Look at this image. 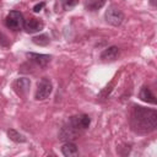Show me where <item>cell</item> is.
Instances as JSON below:
<instances>
[{
    "mask_svg": "<svg viewBox=\"0 0 157 157\" xmlns=\"http://www.w3.org/2000/svg\"><path fill=\"white\" fill-rule=\"evenodd\" d=\"M26 55H27V58H28L32 63H34V64H36L37 66H39V67H44V66H47V65L50 63V59H52V56H50V55H47V54L27 53Z\"/></svg>",
    "mask_w": 157,
    "mask_h": 157,
    "instance_id": "cell-8",
    "label": "cell"
},
{
    "mask_svg": "<svg viewBox=\"0 0 157 157\" xmlns=\"http://www.w3.org/2000/svg\"><path fill=\"white\" fill-rule=\"evenodd\" d=\"M53 91V85H52V81L47 77H43L38 85H37V90H36V94H34V98L37 101H43L45 98H48L50 96Z\"/></svg>",
    "mask_w": 157,
    "mask_h": 157,
    "instance_id": "cell-3",
    "label": "cell"
},
{
    "mask_svg": "<svg viewBox=\"0 0 157 157\" xmlns=\"http://www.w3.org/2000/svg\"><path fill=\"white\" fill-rule=\"evenodd\" d=\"M104 4H105V0H87L85 4V9L87 11L93 12V11H97L101 7H103Z\"/></svg>",
    "mask_w": 157,
    "mask_h": 157,
    "instance_id": "cell-13",
    "label": "cell"
},
{
    "mask_svg": "<svg viewBox=\"0 0 157 157\" xmlns=\"http://www.w3.org/2000/svg\"><path fill=\"white\" fill-rule=\"evenodd\" d=\"M0 44L1 45H9V40H7L6 36L4 33H1V32H0Z\"/></svg>",
    "mask_w": 157,
    "mask_h": 157,
    "instance_id": "cell-18",
    "label": "cell"
},
{
    "mask_svg": "<svg viewBox=\"0 0 157 157\" xmlns=\"http://www.w3.org/2000/svg\"><path fill=\"white\" fill-rule=\"evenodd\" d=\"M32 42H33L34 44H37V45L44 47V45H48V44H49L50 39H49V37H48L47 34L43 33V34H39V36L33 37V38H32Z\"/></svg>",
    "mask_w": 157,
    "mask_h": 157,
    "instance_id": "cell-15",
    "label": "cell"
},
{
    "mask_svg": "<svg viewBox=\"0 0 157 157\" xmlns=\"http://www.w3.org/2000/svg\"><path fill=\"white\" fill-rule=\"evenodd\" d=\"M43 27H44V23L36 17H29V18L25 20V22H23V28L26 29L27 33L39 32Z\"/></svg>",
    "mask_w": 157,
    "mask_h": 157,
    "instance_id": "cell-7",
    "label": "cell"
},
{
    "mask_svg": "<svg viewBox=\"0 0 157 157\" xmlns=\"http://www.w3.org/2000/svg\"><path fill=\"white\" fill-rule=\"evenodd\" d=\"M119 55V48L115 45L108 47L105 48L102 53H101V59L103 61H113L117 59V56Z\"/></svg>",
    "mask_w": 157,
    "mask_h": 157,
    "instance_id": "cell-10",
    "label": "cell"
},
{
    "mask_svg": "<svg viewBox=\"0 0 157 157\" xmlns=\"http://www.w3.org/2000/svg\"><path fill=\"white\" fill-rule=\"evenodd\" d=\"M139 97H140V99H141V101H144V102H146V103L156 104V99H155V96H153V93L151 92L150 87H147V86H144V87H141V90H140V93H139Z\"/></svg>",
    "mask_w": 157,
    "mask_h": 157,
    "instance_id": "cell-12",
    "label": "cell"
},
{
    "mask_svg": "<svg viewBox=\"0 0 157 157\" xmlns=\"http://www.w3.org/2000/svg\"><path fill=\"white\" fill-rule=\"evenodd\" d=\"M12 87H13V91H15L18 96H25V94L29 91L31 80L27 78V77H18V78L15 80Z\"/></svg>",
    "mask_w": 157,
    "mask_h": 157,
    "instance_id": "cell-6",
    "label": "cell"
},
{
    "mask_svg": "<svg viewBox=\"0 0 157 157\" xmlns=\"http://www.w3.org/2000/svg\"><path fill=\"white\" fill-rule=\"evenodd\" d=\"M151 5L152 6H156V0H151Z\"/></svg>",
    "mask_w": 157,
    "mask_h": 157,
    "instance_id": "cell-19",
    "label": "cell"
},
{
    "mask_svg": "<svg viewBox=\"0 0 157 157\" xmlns=\"http://www.w3.org/2000/svg\"><path fill=\"white\" fill-rule=\"evenodd\" d=\"M45 6V2L44 1H42V2H38V4H36L34 6H33V11L34 12H39V11H42V9Z\"/></svg>",
    "mask_w": 157,
    "mask_h": 157,
    "instance_id": "cell-17",
    "label": "cell"
},
{
    "mask_svg": "<svg viewBox=\"0 0 157 157\" xmlns=\"http://www.w3.org/2000/svg\"><path fill=\"white\" fill-rule=\"evenodd\" d=\"M23 15L20 11H10V13L6 16L5 18V25L7 28L13 29V31H18L21 29V27H23Z\"/></svg>",
    "mask_w": 157,
    "mask_h": 157,
    "instance_id": "cell-4",
    "label": "cell"
},
{
    "mask_svg": "<svg viewBox=\"0 0 157 157\" xmlns=\"http://www.w3.org/2000/svg\"><path fill=\"white\" fill-rule=\"evenodd\" d=\"M78 4V0H63V6L65 10L72 9Z\"/></svg>",
    "mask_w": 157,
    "mask_h": 157,
    "instance_id": "cell-16",
    "label": "cell"
},
{
    "mask_svg": "<svg viewBox=\"0 0 157 157\" xmlns=\"http://www.w3.org/2000/svg\"><path fill=\"white\" fill-rule=\"evenodd\" d=\"M7 136L10 137V140H12V141H15V142H26V136L25 135H22V134H20L17 130H15V129H10V130H7Z\"/></svg>",
    "mask_w": 157,
    "mask_h": 157,
    "instance_id": "cell-14",
    "label": "cell"
},
{
    "mask_svg": "<svg viewBox=\"0 0 157 157\" xmlns=\"http://www.w3.org/2000/svg\"><path fill=\"white\" fill-rule=\"evenodd\" d=\"M104 17H105V21L112 26H120L124 21L123 11L119 7H117L115 5H110L108 7V10L104 13Z\"/></svg>",
    "mask_w": 157,
    "mask_h": 157,
    "instance_id": "cell-2",
    "label": "cell"
},
{
    "mask_svg": "<svg viewBox=\"0 0 157 157\" xmlns=\"http://www.w3.org/2000/svg\"><path fill=\"white\" fill-rule=\"evenodd\" d=\"M130 125L137 134H148L157 128V112L136 105L131 112Z\"/></svg>",
    "mask_w": 157,
    "mask_h": 157,
    "instance_id": "cell-1",
    "label": "cell"
},
{
    "mask_svg": "<svg viewBox=\"0 0 157 157\" xmlns=\"http://www.w3.org/2000/svg\"><path fill=\"white\" fill-rule=\"evenodd\" d=\"M61 152L65 157H75L78 155V150H77V146L71 142V141H67L61 147Z\"/></svg>",
    "mask_w": 157,
    "mask_h": 157,
    "instance_id": "cell-11",
    "label": "cell"
},
{
    "mask_svg": "<svg viewBox=\"0 0 157 157\" xmlns=\"http://www.w3.org/2000/svg\"><path fill=\"white\" fill-rule=\"evenodd\" d=\"M76 135H77V131L69 124L66 123L61 129H60V132H59V140L61 141H71L74 139H76Z\"/></svg>",
    "mask_w": 157,
    "mask_h": 157,
    "instance_id": "cell-9",
    "label": "cell"
},
{
    "mask_svg": "<svg viewBox=\"0 0 157 157\" xmlns=\"http://www.w3.org/2000/svg\"><path fill=\"white\" fill-rule=\"evenodd\" d=\"M67 123L78 132V131H82V130H86L90 124H91V118L87 115V114H78V115H74L71 117Z\"/></svg>",
    "mask_w": 157,
    "mask_h": 157,
    "instance_id": "cell-5",
    "label": "cell"
}]
</instances>
